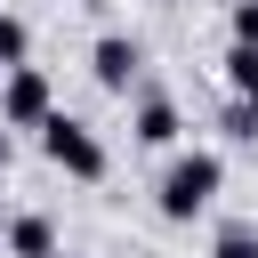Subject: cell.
<instances>
[{
    "label": "cell",
    "instance_id": "6",
    "mask_svg": "<svg viewBox=\"0 0 258 258\" xmlns=\"http://www.w3.org/2000/svg\"><path fill=\"white\" fill-rule=\"evenodd\" d=\"M177 129H185V121H177L169 97H145V105H137V145H177Z\"/></svg>",
    "mask_w": 258,
    "mask_h": 258
},
{
    "label": "cell",
    "instance_id": "7",
    "mask_svg": "<svg viewBox=\"0 0 258 258\" xmlns=\"http://www.w3.org/2000/svg\"><path fill=\"white\" fill-rule=\"evenodd\" d=\"M226 89L258 113V48H234V56H226Z\"/></svg>",
    "mask_w": 258,
    "mask_h": 258
},
{
    "label": "cell",
    "instance_id": "9",
    "mask_svg": "<svg viewBox=\"0 0 258 258\" xmlns=\"http://www.w3.org/2000/svg\"><path fill=\"white\" fill-rule=\"evenodd\" d=\"M210 258H258V226H226Z\"/></svg>",
    "mask_w": 258,
    "mask_h": 258
},
{
    "label": "cell",
    "instance_id": "8",
    "mask_svg": "<svg viewBox=\"0 0 258 258\" xmlns=\"http://www.w3.org/2000/svg\"><path fill=\"white\" fill-rule=\"evenodd\" d=\"M24 48H32L24 16H8V8H0V73H8V64H24Z\"/></svg>",
    "mask_w": 258,
    "mask_h": 258
},
{
    "label": "cell",
    "instance_id": "11",
    "mask_svg": "<svg viewBox=\"0 0 258 258\" xmlns=\"http://www.w3.org/2000/svg\"><path fill=\"white\" fill-rule=\"evenodd\" d=\"M226 137H242V145H250V137H258V113H250V105H242V97H234V105H226Z\"/></svg>",
    "mask_w": 258,
    "mask_h": 258
},
{
    "label": "cell",
    "instance_id": "1",
    "mask_svg": "<svg viewBox=\"0 0 258 258\" xmlns=\"http://www.w3.org/2000/svg\"><path fill=\"white\" fill-rule=\"evenodd\" d=\"M218 185H226V161H218L210 145H194V153H177V161L161 169L153 202H161V218H169V226H185V218H202V210L218 202Z\"/></svg>",
    "mask_w": 258,
    "mask_h": 258
},
{
    "label": "cell",
    "instance_id": "5",
    "mask_svg": "<svg viewBox=\"0 0 258 258\" xmlns=\"http://www.w3.org/2000/svg\"><path fill=\"white\" fill-rule=\"evenodd\" d=\"M8 258H56V226L40 218V210H24V218H8Z\"/></svg>",
    "mask_w": 258,
    "mask_h": 258
},
{
    "label": "cell",
    "instance_id": "2",
    "mask_svg": "<svg viewBox=\"0 0 258 258\" xmlns=\"http://www.w3.org/2000/svg\"><path fill=\"white\" fill-rule=\"evenodd\" d=\"M40 153H48L64 177H105V145H97V129L73 121V113H48V121H40Z\"/></svg>",
    "mask_w": 258,
    "mask_h": 258
},
{
    "label": "cell",
    "instance_id": "10",
    "mask_svg": "<svg viewBox=\"0 0 258 258\" xmlns=\"http://www.w3.org/2000/svg\"><path fill=\"white\" fill-rule=\"evenodd\" d=\"M234 48H258V0H234Z\"/></svg>",
    "mask_w": 258,
    "mask_h": 258
},
{
    "label": "cell",
    "instance_id": "12",
    "mask_svg": "<svg viewBox=\"0 0 258 258\" xmlns=\"http://www.w3.org/2000/svg\"><path fill=\"white\" fill-rule=\"evenodd\" d=\"M0 169H8V121H0Z\"/></svg>",
    "mask_w": 258,
    "mask_h": 258
},
{
    "label": "cell",
    "instance_id": "3",
    "mask_svg": "<svg viewBox=\"0 0 258 258\" xmlns=\"http://www.w3.org/2000/svg\"><path fill=\"white\" fill-rule=\"evenodd\" d=\"M0 121L8 129H40L48 121V81L32 64H8V89H0Z\"/></svg>",
    "mask_w": 258,
    "mask_h": 258
},
{
    "label": "cell",
    "instance_id": "13",
    "mask_svg": "<svg viewBox=\"0 0 258 258\" xmlns=\"http://www.w3.org/2000/svg\"><path fill=\"white\" fill-rule=\"evenodd\" d=\"M0 234H8V210H0Z\"/></svg>",
    "mask_w": 258,
    "mask_h": 258
},
{
    "label": "cell",
    "instance_id": "4",
    "mask_svg": "<svg viewBox=\"0 0 258 258\" xmlns=\"http://www.w3.org/2000/svg\"><path fill=\"white\" fill-rule=\"evenodd\" d=\"M89 73H97V89H129V73H137V48H129L121 32H105V40L89 48Z\"/></svg>",
    "mask_w": 258,
    "mask_h": 258
}]
</instances>
